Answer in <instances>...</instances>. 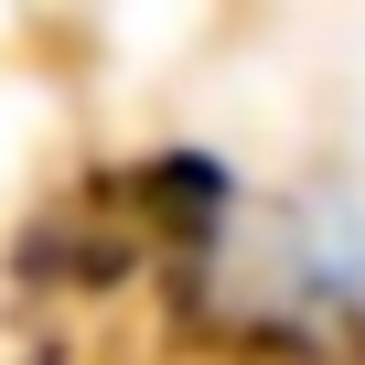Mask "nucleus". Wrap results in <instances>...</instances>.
Wrapping results in <instances>:
<instances>
[{"mask_svg": "<svg viewBox=\"0 0 365 365\" xmlns=\"http://www.w3.org/2000/svg\"><path fill=\"white\" fill-rule=\"evenodd\" d=\"M258 290H269V333H344V322H365V205L354 194L279 205V226L258 247Z\"/></svg>", "mask_w": 365, "mask_h": 365, "instance_id": "1", "label": "nucleus"}]
</instances>
